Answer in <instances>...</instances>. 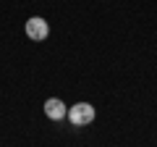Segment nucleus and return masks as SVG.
Segmentation results:
<instances>
[{"label": "nucleus", "instance_id": "nucleus-2", "mask_svg": "<svg viewBox=\"0 0 157 147\" xmlns=\"http://www.w3.org/2000/svg\"><path fill=\"white\" fill-rule=\"evenodd\" d=\"M47 32H50V26H47V21L45 18H39V16H34V18H29L26 21V34H29V40H45L47 37Z\"/></svg>", "mask_w": 157, "mask_h": 147}, {"label": "nucleus", "instance_id": "nucleus-1", "mask_svg": "<svg viewBox=\"0 0 157 147\" xmlns=\"http://www.w3.org/2000/svg\"><path fill=\"white\" fill-rule=\"evenodd\" d=\"M68 121H71L73 126H86L94 121V108L89 105V102H76V105L68 110Z\"/></svg>", "mask_w": 157, "mask_h": 147}, {"label": "nucleus", "instance_id": "nucleus-3", "mask_svg": "<svg viewBox=\"0 0 157 147\" xmlns=\"http://www.w3.org/2000/svg\"><path fill=\"white\" fill-rule=\"evenodd\" d=\"M45 113H47V118H52V121H63L68 116V110H66V105H63L58 97H50V100L45 102Z\"/></svg>", "mask_w": 157, "mask_h": 147}]
</instances>
